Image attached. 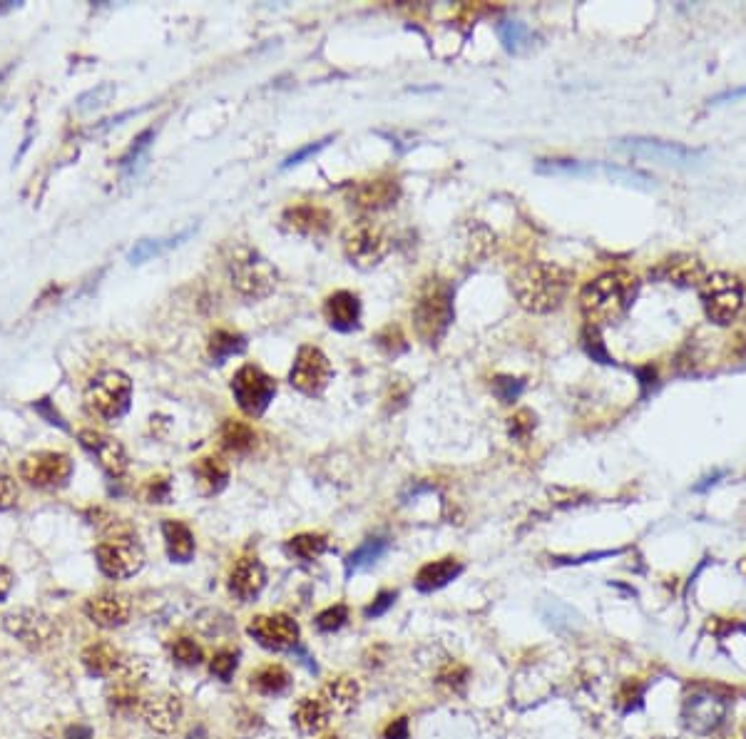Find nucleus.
<instances>
[{"label":"nucleus","mask_w":746,"mask_h":739,"mask_svg":"<svg viewBox=\"0 0 746 739\" xmlns=\"http://www.w3.org/2000/svg\"><path fill=\"white\" fill-rule=\"evenodd\" d=\"M533 428H535L533 411H518V414L510 419V436L518 438V441H525V438L533 433Z\"/></svg>","instance_id":"c03bdc74"},{"label":"nucleus","mask_w":746,"mask_h":739,"mask_svg":"<svg viewBox=\"0 0 746 739\" xmlns=\"http://www.w3.org/2000/svg\"><path fill=\"white\" fill-rule=\"evenodd\" d=\"M572 287V272L555 262H530L510 279L515 299L530 314H550L562 307Z\"/></svg>","instance_id":"f257e3e1"},{"label":"nucleus","mask_w":746,"mask_h":739,"mask_svg":"<svg viewBox=\"0 0 746 739\" xmlns=\"http://www.w3.org/2000/svg\"><path fill=\"white\" fill-rule=\"evenodd\" d=\"M729 712V697L712 687H697L687 695L682 707V720L694 735H712L724 725Z\"/></svg>","instance_id":"1a4fd4ad"},{"label":"nucleus","mask_w":746,"mask_h":739,"mask_svg":"<svg viewBox=\"0 0 746 739\" xmlns=\"http://www.w3.org/2000/svg\"><path fill=\"white\" fill-rule=\"evenodd\" d=\"M13 8H18V3H13V0H5V3H0V15L10 13Z\"/></svg>","instance_id":"4d7b16f0"},{"label":"nucleus","mask_w":746,"mask_h":739,"mask_svg":"<svg viewBox=\"0 0 746 739\" xmlns=\"http://www.w3.org/2000/svg\"><path fill=\"white\" fill-rule=\"evenodd\" d=\"M247 349V339L237 331H227V329H217L212 336H209V356H212L217 364H224L229 356H237Z\"/></svg>","instance_id":"7c9ffc66"},{"label":"nucleus","mask_w":746,"mask_h":739,"mask_svg":"<svg viewBox=\"0 0 746 739\" xmlns=\"http://www.w3.org/2000/svg\"><path fill=\"white\" fill-rule=\"evenodd\" d=\"M73 471V458L63 451H38L20 461V478L33 488H63Z\"/></svg>","instance_id":"9b49d317"},{"label":"nucleus","mask_w":746,"mask_h":739,"mask_svg":"<svg viewBox=\"0 0 746 739\" xmlns=\"http://www.w3.org/2000/svg\"><path fill=\"white\" fill-rule=\"evenodd\" d=\"M383 739H408V720L406 717H398L383 732Z\"/></svg>","instance_id":"864d4df0"},{"label":"nucleus","mask_w":746,"mask_h":739,"mask_svg":"<svg viewBox=\"0 0 746 739\" xmlns=\"http://www.w3.org/2000/svg\"><path fill=\"white\" fill-rule=\"evenodd\" d=\"M264 585H267V568L262 565V560L244 555L234 563L232 573H229V593L234 598L249 603V600H254L262 593Z\"/></svg>","instance_id":"412c9836"},{"label":"nucleus","mask_w":746,"mask_h":739,"mask_svg":"<svg viewBox=\"0 0 746 739\" xmlns=\"http://www.w3.org/2000/svg\"><path fill=\"white\" fill-rule=\"evenodd\" d=\"M699 297H702L704 314L712 324L729 326L744 309V282L737 274L712 272L699 287Z\"/></svg>","instance_id":"39448f33"},{"label":"nucleus","mask_w":746,"mask_h":739,"mask_svg":"<svg viewBox=\"0 0 746 739\" xmlns=\"http://www.w3.org/2000/svg\"><path fill=\"white\" fill-rule=\"evenodd\" d=\"M229 279L242 297L267 299L277 289L279 272L257 249L237 247L229 259Z\"/></svg>","instance_id":"20e7f679"},{"label":"nucleus","mask_w":746,"mask_h":739,"mask_svg":"<svg viewBox=\"0 0 746 739\" xmlns=\"http://www.w3.org/2000/svg\"><path fill=\"white\" fill-rule=\"evenodd\" d=\"M498 38L508 53H518V50H523L528 45L530 30L523 23H518V20H500Z\"/></svg>","instance_id":"c9c22d12"},{"label":"nucleus","mask_w":746,"mask_h":739,"mask_svg":"<svg viewBox=\"0 0 746 739\" xmlns=\"http://www.w3.org/2000/svg\"><path fill=\"white\" fill-rule=\"evenodd\" d=\"M194 476L202 496H217L229 483V466L219 456H204L194 463Z\"/></svg>","instance_id":"cd10ccee"},{"label":"nucleus","mask_w":746,"mask_h":739,"mask_svg":"<svg viewBox=\"0 0 746 739\" xmlns=\"http://www.w3.org/2000/svg\"><path fill=\"white\" fill-rule=\"evenodd\" d=\"M321 739H339V737H336V735H324Z\"/></svg>","instance_id":"bf43d9fd"},{"label":"nucleus","mask_w":746,"mask_h":739,"mask_svg":"<svg viewBox=\"0 0 746 739\" xmlns=\"http://www.w3.org/2000/svg\"><path fill=\"white\" fill-rule=\"evenodd\" d=\"M386 550H388L386 540H381V538L366 540L364 545H359V548H356L354 553L349 555V570L369 568V565H373L376 560L383 558V553H386Z\"/></svg>","instance_id":"4c0bfd02"},{"label":"nucleus","mask_w":746,"mask_h":739,"mask_svg":"<svg viewBox=\"0 0 746 739\" xmlns=\"http://www.w3.org/2000/svg\"><path fill=\"white\" fill-rule=\"evenodd\" d=\"M294 722L301 732H309V735H314V732H321L326 725H329L331 715H329V710L321 705L319 697H304V700L296 705Z\"/></svg>","instance_id":"c756f323"},{"label":"nucleus","mask_w":746,"mask_h":739,"mask_svg":"<svg viewBox=\"0 0 746 739\" xmlns=\"http://www.w3.org/2000/svg\"><path fill=\"white\" fill-rule=\"evenodd\" d=\"M654 277L662 279V282L674 284V287H702V282L707 279V267L699 257L694 254H672L664 262H659V267L654 269Z\"/></svg>","instance_id":"aec40b11"},{"label":"nucleus","mask_w":746,"mask_h":739,"mask_svg":"<svg viewBox=\"0 0 746 739\" xmlns=\"http://www.w3.org/2000/svg\"><path fill=\"white\" fill-rule=\"evenodd\" d=\"M466 677H468V670L463 665H458V662H448V665L438 672V682H441V685L453 687V690L463 687Z\"/></svg>","instance_id":"a18cd8bd"},{"label":"nucleus","mask_w":746,"mask_h":739,"mask_svg":"<svg viewBox=\"0 0 746 739\" xmlns=\"http://www.w3.org/2000/svg\"><path fill=\"white\" fill-rule=\"evenodd\" d=\"M331 379H334V366L329 356L316 346H301L291 366L289 384L304 396H319L324 394Z\"/></svg>","instance_id":"f8f14e48"},{"label":"nucleus","mask_w":746,"mask_h":739,"mask_svg":"<svg viewBox=\"0 0 746 739\" xmlns=\"http://www.w3.org/2000/svg\"><path fill=\"white\" fill-rule=\"evenodd\" d=\"M237 652L232 650H219L217 655L209 660V672H212L214 677H219L222 682H229L232 680L234 670H237Z\"/></svg>","instance_id":"79ce46f5"},{"label":"nucleus","mask_w":746,"mask_h":739,"mask_svg":"<svg viewBox=\"0 0 746 739\" xmlns=\"http://www.w3.org/2000/svg\"><path fill=\"white\" fill-rule=\"evenodd\" d=\"M396 329H398V326H388V329L383 331L381 336H378V344H381L383 349L388 351V354H398V351L406 349V341H403V334H398L396 339H393Z\"/></svg>","instance_id":"8fccbe9b"},{"label":"nucleus","mask_w":746,"mask_h":739,"mask_svg":"<svg viewBox=\"0 0 746 739\" xmlns=\"http://www.w3.org/2000/svg\"><path fill=\"white\" fill-rule=\"evenodd\" d=\"M152 140H155V130H145L140 137H137L135 142H132L130 152H127V155L122 157V162H120V167H122V172H125V175H135V172L140 170L142 162L147 160V152H150Z\"/></svg>","instance_id":"e433bc0d"},{"label":"nucleus","mask_w":746,"mask_h":739,"mask_svg":"<svg viewBox=\"0 0 746 739\" xmlns=\"http://www.w3.org/2000/svg\"><path fill=\"white\" fill-rule=\"evenodd\" d=\"M247 633L254 637L262 647L267 650H291L299 642V623L294 618L284 613H274V615H257L249 623Z\"/></svg>","instance_id":"4468645a"},{"label":"nucleus","mask_w":746,"mask_h":739,"mask_svg":"<svg viewBox=\"0 0 746 739\" xmlns=\"http://www.w3.org/2000/svg\"><path fill=\"white\" fill-rule=\"evenodd\" d=\"M359 692H361L359 682H356L354 677L341 675V677H336V680L326 682L316 697H319L321 705L329 710L331 717H339V715H346V712H351V707H354L356 700H359Z\"/></svg>","instance_id":"a878e982"},{"label":"nucleus","mask_w":746,"mask_h":739,"mask_svg":"<svg viewBox=\"0 0 746 739\" xmlns=\"http://www.w3.org/2000/svg\"><path fill=\"white\" fill-rule=\"evenodd\" d=\"M617 147L635 157L662 162V165H692L702 155L699 150H689V147L679 145V142L652 140V137H627V140H620Z\"/></svg>","instance_id":"2eb2a0df"},{"label":"nucleus","mask_w":746,"mask_h":739,"mask_svg":"<svg viewBox=\"0 0 746 739\" xmlns=\"http://www.w3.org/2000/svg\"><path fill=\"white\" fill-rule=\"evenodd\" d=\"M284 227L289 232L301 234V237H321L331 229V212L319 205H294L281 217Z\"/></svg>","instance_id":"4be33fe9"},{"label":"nucleus","mask_w":746,"mask_h":739,"mask_svg":"<svg viewBox=\"0 0 746 739\" xmlns=\"http://www.w3.org/2000/svg\"><path fill=\"white\" fill-rule=\"evenodd\" d=\"M640 282L630 272H605L587 282L580 292V312L587 326L615 324L635 304Z\"/></svg>","instance_id":"f03ea898"},{"label":"nucleus","mask_w":746,"mask_h":739,"mask_svg":"<svg viewBox=\"0 0 746 739\" xmlns=\"http://www.w3.org/2000/svg\"><path fill=\"white\" fill-rule=\"evenodd\" d=\"M341 247H344L346 259L351 264L361 269H371L381 264L383 257L388 254V237L381 224H376L369 217H361L344 229Z\"/></svg>","instance_id":"0eeeda50"},{"label":"nucleus","mask_w":746,"mask_h":739,"mask_svg":"<svg viewBox=\"0 0 746 739\" xmlns=\"http://www.w3.org/2000/svg\"><path fill=\"white\" fill-rule=\"evenodd\" d=\"M78 438H80V446H83L85 451H88L90 456H93L95 461L100 463V468L107 473V476L120 478L122 473L127 471V466H130V458H127L125 446H122L117 438L105 436V433L93 431V428H88V431H80Z\"/></svg>","instance_id":"dca6fc26"},{"label":"nucleus","mask_w":746,"mask_h":739,"mask_svg":"<svg viewBox=\"0 0 746 739\" xmlns=\"http://www.w3.org/2000/svg\"><path fill=\"white\" fill-rule=\"evenodd\" d=\"M232 394L244 414L259 419L277 396V381L262 366L247 364L232 376Z\"/></svg>","instance_id":"9d476101"},{"label":"nucleus","mask_w":746,"mask_h":739,"mask_svg":"<svg viewBox=\"0 0 746 739\" xmlns=\"http://www.w3.org/2000/svg\"><path fill=\"white\" fill-rule=\"evenodd\" d=\"M97 568L112 580H127L145 568V550L137 543V535L115 533V538L102 540L95 548Z\"/></svg>","instance_id":"6e6552de"},{"label":"nucleus","mask_w":746,"mask_h":739,"mask_svg":"<svg viewBox=\"0 0 746 739\" xmlns=\"http://www.w3.org/2000/svg\"><path fill=\"white\" fill-rule=\"evenodd\" d=\"M5 633L13 635L15 640L23 642L30 650H40V647L50 645L55 640V623L48 615L38 613L33 608H18L3 615Z\"/></svg>","instance_id":"ddd939ff"},{"label":"nucleus","mask_w":746,"mask_h":739,"mask_svg":"<svg viewBox=\"0 0 746 739\" xmlns=\"http://www.w3.org/2000/svg\"><path fill=\"white\" fill-rule=\"evenodd\" d=\"M401 197V185L396 177H373L361 180L351 187L349 202L364 212H378L393 207Z\"/></svg>","instance_id":"f3484780"},{"label":"nucleus","mask_w":746,"mask_h":739,"mask_svg":"<svg viewBox=\"0 0 746 739\" xmlns=\"http://www.w3.org/2000/svg\"><path fill=\"white\" fill-rule=\"evenodd\" d=\"M140 717L150 730L160 735H170L177 730L182 720V702L172 692H155V695L142 697Z\"/></svg>","instance_id":"a211bd4d"},{"label":"nucleus","mask_w":746,"mask_h":739,"mask_svg":"<svg viewBox=\"0 0 746 739\" xmlns=\"http://www.w3.org/2000/svg\"><path fill=\"white\" fill-rule=\"evenodd\" d=\"M249 680H252V687L259 695H279V692H284L289 687L291 677L281 665H264Z\"/></svg>","instance_id":"473e14b6"},{"label":"nucleus","mask_w":746,"mask_h":739,"mask_svg":"<svg viewBox=\"0 0 746 739\" xmlns=\"http://www.w3.org/2000/svg\"><path fill=\"white\" fill-rule=\"evenodd\" d=\"M463 573V565L458 558H441L433 560V563L423 565L416 575V588L421 593H433V590H441L443 585H448L451 580H456Z\"/></svg>","instance_id":"bb28decb"},{"label":"nucleus","mask_w":746,"mask_h":739,"mask_svg":"<svg viewBox=\"0 0 746 739\" xmlns=\"http://www.w3.org/2000/svg\"><path fill=\"white\" fill-rule=\"evenodd\" d=\"M18 503V486H15V478L8 473H0V513L10 511V508Z\"/></svg>","instance_id":"49530a36"},{"label":"nucleus","mask_w":746,"mask_h":739,"mask_svg":"<svg viewBox=\"0 0 746 739\" xmlns=\"http://www.w3.org/2000/svg\"><path fill=\"white\" fill-rule=\"evenodd\" d=\"M640 697H642V685H637V682H627V685L620 690V702L625 710H632V707L640 702Z\"/></svg>","instance_id":"603ef678"},{"label":"nucleus","mask_w":746,"mask_h":739,"mask_svg":"<svg viewBox=\"0 0 746 739\" xmlns=\"http://www.w3.org/2000/svg\"><path fill=\"white\" fill-rule=\"evenodd\" d=\"M393 600H396V593H393V590H383V593L376 595V600H373L369 608H366V615H369V618H378V615H383L391 608Z\"/></svg>","instance_id":"3c124183"},{"label":"nucleus","mask_w":746,"mask_h":739,"mask_svg":"<svg viewBox=\"0 0 746 739\" xmlns=\"http://www.w3.org/2000/svg\"><path fill=\"white\" fill-rule=\"evenodd\" d=\"M453 292L451 284L441 277H428L418 287L416 299H413V329L418 339L428 346H436L451 329L456 309H453Z\"/></svg>","instance_id":"7ed1b4c3"},{"label":"nucleus","mask_w":746,"mask_h":739,"mask_svg":"<svg viewBox=\"0 0 746 739\" xmlns=\"http://www.w3.org/2000/svg\"><path fill=\"white\" fill-rule=\"evenodd\" d=\"M147 501L150 503L170 501V481H167V478H150V486H147Z\"/></svg>","instance_id":"de8ad7c7"},{"label":"nucleus","mask_w":746,"mask_h":739,"mask_svg":"<svg viewBox=\"0 0 746 739\" xmlns=\"http://www.w3.org/2000/svg\"><path fill=\"white\" fill-rule=\"evenodd\" d=\"M192 232H194V229H187V232L177 234V237H170V239H142V242H137L135 247H132L130 262L132 264H142L145 259H152V257H157V254L170 252L172 247H177V244L185 242L187 237H192Z\"/></svg>","instance_id":"72a5a7b5"},{"label":"nucleus","mask_w":746,"mask_h":739,"mask_svg":"<svg viewBox=\"0 0 746 739\" xmlns=\"http://www.w3.org/2000/svg\"><path fill=\"white\" fill-rule=\"evenodd\" d=\"M329 142H331V140H321V142H316V145H306V147H301L299 152H294V155L286 157L284 165H281V170H289V167L299 165V162H304L306 157H311V155H316V152H319V150H324V147L329 145Z\"/></svg>","instance_id":"09e8293b"},{"label":"nucleus","mask_w":746,"mask_h":739,"mask_svg":"<svg viewBox=\"0 0 746 739\" xmlns=\"http://www.w3.org/2000/svg\"><path fill=\"white\" fill-rule=\"evenodd\" d=\"M172 657H175V662H180V665L194 667L204 660V650L197 640H192V637H180V640H175V645H172Z\"/></svg>","instance_id":"58836bf2"},{"label":"nucleus","mask_w":746,"mask_h":739,"mask_svg":"<svg viewBox=\"0 0 746 739\" xmlns=\"http://www.w3.org/2000/svg\"><path fill=\"white\" fill-rule=\"evenodd\" d=\"M162 538H165L167 555H170L175 563H189L194 558V533L187 523L182 521H165L162 523Z\"/></svg>","instance_id":"c85d7f7f"},{"label":"nucleus","mask_w":746,"mask_h":739,"mask_svg":"<svg viewBox=\"0 0 746 739\" xmlns=\"http://www.w3.org/2000/svg\"><path fill=\"white\" fill-rule=\"evenodd\" d=\"M346 620H349V610H346V605H331V608H326L324 613L316 615V628H319L321 633H334V630L344 628Z\"/></svg>","instance_id":"a19ab883"},{"label":"nucleus","mask_w":746,"mask_h":739,"mask_svg":"<svg viewBox=\"0 0 746 739\" xmlns=\"http://www.w3.org/2000/svg\"><path fill=\"white\" fill-rule=\"evenodd\" d=\"M286 548H289V553L294 555V558L304 560V563H311V560H316V558H321V555H324L326 535H321V533L294 535Z\"/></svg>","instance_id":"f704fd0d"},{"label":"nucleus","mask_w":746,"mask_h":739,"mask_svg":"<svg viewBox=\"0 0 746 739\" xmlns=\"http://www.w3.org/2000/svg\"><path fill=\"white\" fill-rule=\"evenodd\" d=\"M525 384L520 379H510V376H498L493 381V391L503 404H513L520 394H523Z\"/></svg>","instance_id":"37998d69"},{"label":"nucleus","mask_w":746,"mask_h":739,"mask_svg":"<svg viewBox=\"0 0 746 739\" xmlns=\"http://www.w3.org/2000/svg\"><path fill=\"white\" fill-rule=\"evenodd\" d=\"M257 443V433L249 423L227 421L222 426V446L232 453H249Z\"/></svg>","instance_id":"2f4dec72"},{"label":"nucleus","mask_w":746,"mask_h":739,"mask_svg":"<svg viewBox=\"0 0 746 739\" xmlns=\"http://www.w3.org/2000/svg\"><path fill=\"white\" fill-rule=\"evenodd\" d=\"M732 739H746V725H744V727H739L737 735H734Z\"/></svg>","instance_id":"13d9d810"},{"label":"nucleus","mask_w":746,"mask_h":739,"mask_svg":"<svg viewBox=\"0 0 746 739\" xmlns=\"http://www.w3.org/2000/svg\"><path fill=\"white\" fill-rule=\"evenodd\" d=\"M117 88L112 83H102L97 85V88L88 90L85 95H80L78 98V110L83 112H90V110H100V107H105L107 103H110L112 98H115Z\"/></svg>","instance_id":"ea45409f"},{"label":"nucleus","mask_w":746,"mask_h":739,"mask_svg":"<svg viewBox=\"0 0 746 739\" xmlns=\"http://www.w3.org/2000/svg\"><path fill=\"white\" fill-rule=\"evenodd\" d=\"M93 737V732L88 730V727H70L68 730V739H90Z\"/></svg>","instance_id":"6e6d98bb"},{"label":"nucleus","mask_w":746,"mask_h":739,"mask_svg":"<svg viewBox=\"0 0 746 739\" xmlns=\"http://www.w3.org/2000/svg\"><path fill=\"white\" fill-rule=\"evenodd\" d=\"M85 401L93 414L105 421H120L130 411L132 404V381L122 371H105L90 381L85 391Z\"/></svg>","instance_id":"423d86ee"},{"label":"nucleus","mask_w":746,"mask_h":739,"mask_svg":"<svg viewBox=\"0 0 746 739\" xmlns=\"http://www.w3.org/2000/svg\"><path fill=\"white\" fill-rule=\"evenodd\" d=\"M324 317L326 321H329L331 329L344 331V334L359 329V324H361L359 297H356L354 292H346V289L329 294L324 302Z\"/></svg>","instance_id":"393cba45"},{"label":"nucleus","mask_w":746,"mask_h":739,"mask_svg":"<svg viewBox=\"0 0 746 739\" xmlns=\"http://www.w3.org/2000/svg\"><path fill=\"white\" fill-rule=\"evenodd\" d=\"M83 610L85 615H88L90 623L97 625V628L115 630L122 628V625L130 620L132 603L130 598L122 593H100L95 595V598L85 600Z\"/></svg>","instance_id":"6ab92c4d"},{"label":"nucleus","mask_w":746,"mask_h":739,"mask_svg":"<svg viewBox=\"0 0 746 739\" xmlns=\"http://www.w3.org/2000/svg\"><path fill=\"white\" fill-rule=\"evenodd\" d=\"M13 583H15L13 570H10L8 565L0 563V603H3V600L10 595V590H13Z\"/></svg>","instance_id":"5fc2aeb1"},{"label":"nucleus","mask_w":746,"mask_h":739,"mask_svg":"<svg viewBox=\"0 0 746 739\" xmlns=\"http://www.w3.org/2000/svg\"><path fill=\"white\" fill-rule=\"evenodd\" d=\"M127 657L130 655L117 650L112 642H93V645H88L83 650L80 662H83V667L88 670V675L107 677V680H112V677H117L122 672Z\"/></svg>","instance_id":"b1692460"},{"label":"nucleus","mask_w":746,"mask_h":739,"mask_svg":"<svg viewBox=\"0 0 746 739\" xmlns=\"http://www.w3.org/2000/svg\"><path fill=\"white\" fill-rule=\"evenodd\" d=\"M538 172H548V175H600L612 177V180L630 182V185H642V182H650L645 175L635 170H625V167H612V165H590V162H540Z\"/></svg>","instance_id":"5701e85b"}]
</instances>
